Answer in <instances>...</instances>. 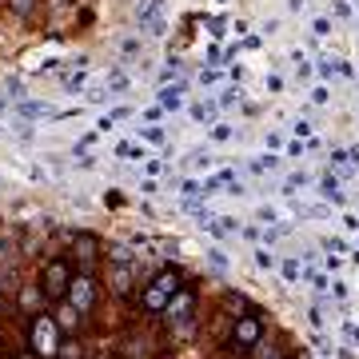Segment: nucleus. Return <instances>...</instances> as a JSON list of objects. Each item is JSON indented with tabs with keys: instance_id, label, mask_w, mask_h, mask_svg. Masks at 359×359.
<instances>
[{
	"instance_id": "nucleus-14",
	"label": "nucleus",
	"mask_w": 359,
	"mask_h": 359,
	"mask_svg": "<svg viewBox=\"0 0 359 359\" xmlns=\"http://www.w3.org/2000/svg\"><path fill=\"white\" fill-rule=\"evenodd\" d=\"M128 280H132L128 268H120V271H116V287H120V292H128Z\"/></svg>"
},
{
	"instance_id": "nucleus-2",
	"label": "nucleus",
	"mask_w": 359,
	"mask_h": 359,
	"mask_svg": "<svg viewBox=\"0 0 359 359\" xmlns=\"http://www.w3.org/2000/svg\"><path fill=\"white\" fill-rule=\"evenodd\" d=\"M68 283H72L68 259H52L48 268H44V295H48V299H60V295L68 292Z\"/></svg>"
},
{
	"instance_id": "nucleus-11",
	"label": "nucleus",
	"mask_w": 359,
	"mask_h": 359,
	"mask_svg": "<svg viewBox=\"0 0 359 359\" xmlns=\"http://www.w3.org/2000/svg\"><path fill=\"white\" fill-rule=\"evenodd\" d=\"M8 4H13V13H16V16H28V13H32V4H36V0H8Z\"/></svg>"
},
{
	"instance_id": "nucleus-8",
	"label": "nucleus",
	"mask_w": 359,
	"mask_h": 359,
	"mask_svg": "<svg viewBox=\"0 0 359 359\" xmlns=\"http://www.w3.org/2000/svg\"><path fill=\"white\" fill-rule=\"evenodd\" d=\"M152 287H156V292H164L168 299H172V295L180 292V276H176V271H164V276H156Z\"/></svg>"
},
{
	"instance_id": "nucleus-6",
	"label": "nucleus",
	"mask_w": 359,
	"mask_h": 359,
	"mask_svg": "<svg viewBox=\"0 0 359 359\" xmlns=\"http://www.w3.org/2000/svg\"><path fill=\"white\" fill-rule=\"evenodd\" d=\"M188 311H192V295H188V292H176L172 299H168V316H172L176 323L188 320Z\"/></svg>"
},
{
	"instance_id": "nucleus-10",
	"label": "nucleus",
	"mask_w": 359,
	"mask_h": 359,
	"mask_svg": "<svg viewBox=\"0 0 359 359\" xmlns=\"http://www.w3.org/2000/svg\"><path fill=\"white\" fill-rule=\"evenodd\" d=\"M180 92H184L180 84H176V88H164V92H160V104H164V108H180Z\"/></svg>"
},
{
	"instance_id": "nucleus-15",
	"label": "nucleus",
	"mask_w": 359,
	"mask_h": 359,
	"mask_svg": "<svg viewBox=\"0 0 359 359\" xmlns=\"http://www.w3.org/2000/svg\"><path fill=\"white\" fill-rule=\"evenodd\" d=\"M112 259H116V264H128L132 252H128V248H112Z\"/></svg>"
},
{
	"instance_id": "nucleus-17",
	"label": "nucleus",
	"mask_w": 359,
	"mask_h": 359,
	"mask_svg": "<svg viewBox=\"0 0 359 359\" xmlns=\"http://www.w3.org/2000/svg\"><path fill=\"white\" fill-rule=\"evenodd\" d=\"M283 276H287V280H295V276H299V264H295V259H287V264H283Z\"/></svg>"
},
{
	"instance_id": "nucleus-16",
	"label": "nucleus",
	"mask_w": 359,
	"mask_h": 359,
	"mask_svg": "<svg viewBox=\"0 0 359 359\" xmlns=\"http://www.w3.org/2000/svg\"><path fill=\"white\" fill-rule=\"evenodd\" d=\"M208 259H212V264H216V268H228V259H224V252H216V248H212V252H208Z\"/></svg>"
},
{
	"instance_id": "nucleus-9",
	"label": "nucleus",
	"mask_w": 359,
	"mask_h": 359,
	"mask_svg": "<svg viewBox=\"0 0 359 359\" xmlns=\"http://www.w3.org/2000/svg\"><path fill=\"white\" fill-rule=\"evenodd\" d=\"M164 304H168V295L164 292H156V287H148V292H144V308H164Z\"/></svg>"
},
{
	"instance_id": "nucleus-19",
	"label": "nucleus",
	"mask_w": 359,
	"mask_h": 359,
	"mask_svg": "<svg viewBox=\"0 0 359 359\" xmlns=\"http://www.w3.org/2000/svg\"><path fill=\"white\" fill-rule=\"evenodd\" d=\"M256 264H259V268H271V264H276V256H268V252H256Z\"/></svg>"
},
{
	"instance_id": "nucleus-3",
	"label": "nucleus",
	"mask_w": 359,
	"mask_h": 359,
	"mask_svg": "<svg viewBox=\"0 0 359 359\" xmlns=\"http://www.w3.org/2000/svg\"><path fill=\"white\" fill-rule=\"evenodd\" d=\"M68 304L84 316V311H92V304H96V287H92L88 276H76V280L68 283Z\"/></svg>"
},
{
	"instance_id": "nucleus-13",
	"label": "nucleus",
	"mask_w": 359,
	"mask_h": 359,
	"mask_svg": "<svg viewBox=\"0 0 359 359\" xmlns=\"http://www.w3.org/2000/svg\"><path fill=\"white\" fill-rule=\"evenodd\" d=\"M20 112L25 116H44L48 108H44V104H20Z\"/></svg>"
},
{
	"instance_id": "nucleus-12",
	"label": "nucleus",
	"mask_w": 359,
	"mask_h": 359,
	"mask_svg": "<svg viewBox=\"0 0 359 359\" xmlns=\"http://www.w3.org/2000/svg\"><path fill=\"white\" fill-rule=\"evenodd\" d=\"M323 196H327V200H335V204L344 200V196H339V184H335V180H327V184H323Z\"/></svg>"
},
{
	"instance_id": "nucleus-1",
	"label": "nucleus",
	"mask_w": 359,
	"mask_h": 359,
	"mask_svg": "<svg viewBox=\"0 0 359 359\" xmlns=\"http://www.w3.org/2000/svg\"><path fill=\"white\" fill-rule=\"evenodd\" d=\"M56 347H60V327L40 316V320L32 323V351H36V355H56Z\"/></svg>"
},
{
	"instance_id": "nucleus-5",
	"label": "nucleus",
	"mask_w": 359,
	"mask_h": 359,
	"mask_svg": "<svg viewBox=\"0 0 359 359\" xmlns=\"http://www.w3.org/2000/svg\"><path fill=\"white\" fill-rule=\"evenodd\" d=\"M160 8H164L160 0H148V4L140 8V28H148L152 36H160V32H164V20H160Z\"/></svg>"
},
{
	"instance_id": "nucleus-7",
	"label": "nucleus",
	"mask_w": 359,
	"mask_h": 359,
	"mask_svg": "<svg viewBox=\"0 0 359 359\" xmlns=\"http://www.w3.org/2000/svg\"><path fill=\"white\" fill-rule=\"evenodd\" d=\"M96 252H100V244H96L92 236H76V256H80V264H84V268H92Z\"/></svg>"
},
{
	"instance_id": "nucleus-4",
	"label": "nucleus",
	"mask_w": 359,
	"mask_h": 359,
	"mask_svg": "<svg viewBox=\"0 0 359 359\" xmlns=\"http://www.w3.org/2000/svg\"><path fill=\"white\" fill-rule=\"evenodd\" d=\"M259 332H264V327H259L256 316H240V320H236V332H231V344L252 347V344H259Z\"/></svg>"
},
{
	"instance_id": "nucleus-18",
	"label": "nucleus",
	"mask_w": 359,
	"mask_h": 359,
	"mask_svg": "<svg viewBox=\"0 0 359 359\" xmlns=\"http://www.w3.org/2000/svg\"><path fill=\"white\" fill-rule=\"evenodd\" d=\"M144 140H152V144H160V140H164V132H160V128H144Z\"/></svg>"
}]
</instances>
